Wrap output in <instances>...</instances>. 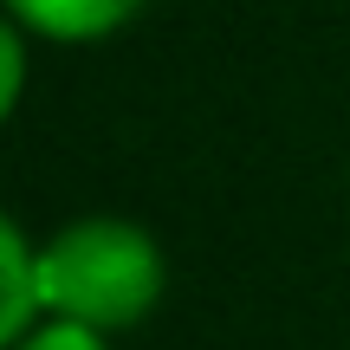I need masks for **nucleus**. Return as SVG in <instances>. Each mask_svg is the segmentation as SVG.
<instances>
[{"mask_svg":"<svg viewBox=\"0 0 350 350\" xmlns=\"http://www.w3.org/2000/svg\"><path fill=\"white\" fill-rule=\"evenodd\" d=\"M39 279H46V318L111 338L156 312L169 266L150 227L124 214H85L39 247Z\"/></svg>","mask_w":350,"mask_h":350,"instance_id":"obj_1","label":"nucleus"},{"mask_svg":"<svg viewBox=\"0 0 350 350\" xmlns=\"http://www.w3.org/2000/svg\"><path fill=\"white\" fill-rule=\"evenodd\" d=\"M46 325V279H39V247L26 240L20 214L0 221V344H20Z\"/></svg>","mask_w":350,"mask_h":350,"instance_id":"obj_2","label":"nucleus"},{"mask_svg":"<svg viewBox=\"0 0 350 350\" xmlns=\"http://www.w3.org/2000/svg\"><path fill=\"white\" fill-rule=\"evenodd\" d=\"M143 7L150 0H7V20L33 39H52V46H85V39L130 26Z\"/></svg>","mask_w":350,"mask_h":350,"instance_id":"obj_3","label":"nucleus"},{"mask_svg":"<svg viewBox=\"0 0 350 350\" xmlns=\"http://www.w3.org/2000/svg\"><path fill=\"white\" fill-rule=\"evenodd\" d=\"M26 39L20 26H0V111H20V91H26Z\"/></svg>","mask_w":350,"mask_h":350,"instance_id":"obj_4","label":"nucleus"},{"mask_svg":"<svg viewBox=\"0 0 350 350\" xmlns=\"http://www.w3.org/2000/svg\"><path fill=\"white\" fill-rule=\"evenodd\" d=\"M13 350H111L104 331H85V325H65V318H46L33 338H20Z\"/></svg>","mask_w":350,"mask_h":350,"instance_id":"obj_5","label":"nucleus"}]
</instances>
